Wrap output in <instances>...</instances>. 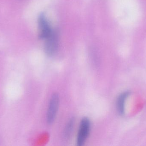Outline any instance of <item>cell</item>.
Instances as JSON below:
<instances>
[{"label":"cell","mask_w":146,"mask_h":146,"mask_svg":"<svg viewBox=\"0 0 146 146\" xmlns=\"http://www.w3.org/2000/svg\"><path fill=\"white\" fill-rule=\"evenodd\" d=\"M91 123L87 117H84L81 121L77 134L76 143L78 146L83 145L90 133Z\"/></svg>","instance_id":"cell-1"},{"label":"cell","mask_w":146,"mask_h":146,"mask_svg":"<svg viewBox=\"0 0 146 146\" xmlns=\"http://www.w3.org/2000/svg\"><path fill=\"white\" fill-rule=\"evenodd\" d=\"M129 92H125L120 94L117 101V108L120 115H123L125 111V101L129 95Z\"/></svg>","instance_id":"cell-5"},{"label":"cell","mask_w":146,"mask_h":146,"mask_svg":"<svg viewBox=\"0 0 146 146\" xmlns=\"http://www.w3.org/2000/svg\"><path fill=\"white\" fill-rule=\"evenodd\" d=\"M38 25L39 31L38 38L40 39H46L49 36L52 30L43 13L41 14L38 17Z\"/></svg>","instance_id":"cell-4"},{"label":"cell","mask_w":146,"mask_h":146,"mask_svg":"<svg viewBox=\"0 0 146 146\" xmlns=\"http://www.w3.org/2000/svg\"><path fill=\"white\" fill-rule=\"evenodd\" d=\"M44 51L46 55L52 56L56 52L59 43V35L56 30H52L49 36L46 39Z\"/></svg>","instance_id":"cell-2"},{"label":"cell","mask_w":146,"mask_h":146,"mask_svg":"<svg viewBox=\"0 0 146 146\" xmlns=\"http://www.w3.org/2000/svg\"><path fill=\"white\" fill-rule=\"evenodd\" d=\"M59 95L57 93H54L50 98L47 111V120L48 124H52L54 121L59 109Z\"/></svg>","instance_id":"cell-3"},{"label":"cell","mask_w":146,"mask_h":146,"mask_svg":"<svg viewBox=\"0 0 146 146\" xmlns=\"http://www.w3.org/2000/svg\"><path fill=\"white\" fill-rule=\"evenodd\" d=\"M74 118H72L68 121L66 126L64 129V135L66 139L69 138L72 135L74 125Z\"/></svg>","instance_id":"cell-6"}]
</instances>
